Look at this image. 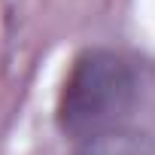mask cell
<instances>
[{"label":"cell","mask_w":155,"mask_h":155,"mask_svg":"<svg viewBox=\"0 0 155 155\" xmlns=\"http://www.w3.org/2000/svg\"><path fill=\"white\" fill-rule=\"evenodd\" d=\"M134 94V73L119 55L104 49L82 52L64 82L58 101V125L76 140H97L128 116Z\"/></svg>","instance_id":"6da1fadb"}]
</instances>
